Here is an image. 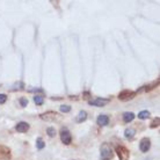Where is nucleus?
<instances>
[{"label": "nucleus", "mask_w": 160, "mask_h": 160, "mask_svg": "<svg viewBox=\"0 0 160 160\" xmlns=\"http://www.w3.org/2000/svg\"><path fill=\"white\" fill-rule=\"evenodd\" d=\"M100 153H101V159L102 160H111L113 159V151H111V147L108 143H103L101 145V149H100Z\"/></svg>", "instance_id": "obj_1"}, {"label": "nucleus", "mask_w": 160, "mask_h": 160, "mask_svg": "<svg viewBox=\"0 0 160 160\" xmlns=\"http://www.w3.org/2000/svg\"><path fill=\"white\" fill-rule=\"evenodd\" d=\"M61 139L62 142L65 144V145H70L71 142H72V136L70 134V131L66 129V128H63L61 130Z\"/></svg>", "instance_id": "obj_2"}, {"label": "nucleus", "mask_w": 160, "mask_h": 160, "mask_svg": "<svg viewBox=\"0 0 160 160\" xmlns=\"http://www.w3.org/2000/svg\"><path fill=\"white\" fill-rule=\"evenodd\" d=\"M116 152H117V156L120 160H128L130 157V153H129V150L124 146H117L116 149Z\"/></svg>", "instance_id": "obj_3"}, {"label": "nucleus", "mask_w": 160, "mask_h": 160, "mask_svg": "<svg viewBox=\"0 0 160 160\" xmlns=\"http://www.w3.org/2000/svg\"><path fill=\"white\" fill-rule=\"evenodd\" d=\"M40 117H41L42 120H44V121H55V120H57L59 116H58V114L55 113V111H48V113L41 114Z\"/></svg>", "instance_id": "obj_4"}, {"label": "nucleus", "mask_w": 160, "mask_h": 160, "mask_svg": "<svg viewBox=\"0 0 160 160\" xmlns=\"http://www.w3.org/2000/svg\"><path fill=\"white\" fill-rule=\"evenodd\" d=\"M135 92H131V90H122L120 94H118V99L122 100V101H127V100H130L135 96Z\"/></svg>", "instance_id": "obj_5"}, {"label": "nucleus", "mask_w": 160, "mask_h": 160, "mask_svg": "<svg viewBox=\"0 0 160 160\" xmlns=\"http://www.w3.org/2000/svg\"><path fill=\"white\" fill-rule=\"evenodd\" d=\"M0 159L8 160L10 159V150L3 145H0Z\"/></svg>", "instance_id": "obj_6"}, {"label": "nucleus", "mask_w": 160, "mask_h": 160, "mask_svg": "<svg viewBox=\"0 0 160 160\" xmlns=\"http://www.w3.org/2000/svg\"><path fill=\"white\" fill-rule=\"evenodd\" d=\"M150 146H151V142L149 138H143L139 143V149L142 152H147L150 150Z\"/></svg>", "instance_id": "obj_7"}, {"label": "nucleus", "mask_w": 160, "mask_h": 160, "mask_svg": "<svg viewBox=\"0 0 160 160\" xmlns=\"http://www.w3.org/2000/svg\"><path fill=\"white\" fill-rule=\"evenodd\" d=\"M109 101H110V99H95V100H90V101H89V103H90L92 106L103 107V106H106Z\"/></svg>", "instance_id": "obj_8"}, {"label": "nucleus", "mask_w": 160, "mask_h": 160, "mask_svg": "<svg viewBox=\"0 0 160 160\" xmlns=\"http://www.w3.org/2000/svg\"><path fill=\"white\" fill-rule=\"evenodd\" d=\"M15 129H16L17 132H27L29 130V124L26 123V122H20V123L16 124Z\"/></svg>", "instance_id": "obj_9"}, {"label": "nucleus", "mask_w": 160, "mask_h": 160, "mask_svg": "<svg viewBox=\"0 0 160 160\" xmlns=\"http://www.w3.org/2000/svg\"><path fill=\"white\" fill-rule=\"evenodd\" d=\"M109 123V117L107 116V115H100L99 117H97V124L100 125V127H104V125H107Z\"/></svg>", "instance_id": "obj_10"}, {"label": "nucleus", "mask_w": 160, "mask_h": 160, "mask_svg": "<svg viewBox=\"0 0 160 160\" xmlns=\"http://www.w3.org/2000/svg\"><path fill=\"white\" fill-rule=\"evenodd\" d=\"M135 118V114L134 113H124L123 114V121L124 122H131L132 120Z\"/></svg>", "instance_id": "obj_11"}, {"label": "nucleus", "mask_w": 160, "mask_h": 160, "mask_svg": "<svg viewBox=\"0 0 160 160\" xmlns=\"http://www.w3.org/2000/svg\"><path fill=\"white\" fill-rule=\"evenodd\" d=\"M86 118H87V113H86V111H83V110H81V111L79 113V115L77 116V118H76V120H77V122H78V123H81V122H83Z\"/></svg>", "instance_id": "obj_12"}, {"label": "nucleus", "mask_w": 160, "mask_h": 160, "mask_svg": "<svg viewBox=\"0 0 160 160\" xmlns=\"http://www.w3.org/2000/svg\"><path fill=\"white\" fill-rule=\"evenodd\" d=\"M43 101H44V99H43L42 95H35V96H34V102H35L37 106H41V104L43 103Z\"/></svg>", "instance_id": "obj_13"}, {"label": "nucleus", "mask_w": 160, "mask_h": 160, "mask_svg": "<svg viewBox=\"0 0 160 160\" xmlns=\"http://www.w3.org/2000/svg\"><path fill=\"white\" fill-rule=\"evenodd\" d=\"M147 117H150V113L147 110H143V111H141L138 114V118H141V120H145Z\"/></svg>", "instance_id": "obj_14"}, {"label": "nucleus", "mask_w": 160, "mask_h": 160, "mask_svg": "<svg viewBox=\"0 0 160 160\" xmlns=\"http://www.w3.org/2000/svg\"><path fill=\"white\" fill-rule=\"evenodd\" d=\"M36 146H37L38 150H42V149L45 146V143L43 142L42 138H37V141H36Z\"/></svg>", "instance_id": "obj_15"}, {"label": "nucleus", "mask_w": 160, "mask_h": 160, "mask_svg": "<svg viewBox=\"0 0 160 160\" xmlns=\"http://www.w3.org/2000/svg\"><path fill=\"white\" fill-rule=\"evenodd\" d=\"M135 135V130L134 129H127L125 130V137L127 138H132Z\"/></svg>", "instance_id": "obj_16"}, {"label": "nucleus", "mask_w": 160, "mask_h": 160, "mask_svg": "<svg viewBox=\"0 0 160 160\" xmlns=\"http://www.w3.org/2000/svg\"><path fill=\"white\" fill-rule=\"evenodd\" d=\"M47 132H48V136L49 137H55L56 136V130H55V128H48L47 129Z\"/></svg>", "instance_id": "obj_17"}, {"label": "nucleus", "mask_w": 160, "mask_h": 160, "mask_svg": "<svg viewBox=\"0 0 160 160\" xmlns=\"http://www.w3.org/2000/svg\"><path fill=\"white\" fill-rule=\"evenodd\" d=\"M159 122H160V118H159V117L154 118V120L152 121V123H151V128H156V127H159Z\"/></svg>", "instance_id": "obj_18"}, {"label": "nucleus", "mask_w": 160, "mask_h": 160, "mask_svg": "<svg viewBox=\"0 0 160 160\" xmlns=\"http://www.w3.org/2000/svg\"><path fill=\"white\" fill-rule=\"evenodd\" d=\"M70 110H71L70 106H61V111L62 113H69Z\"/></svg>", "instance_id": "obj_19"}, {"label": "nucleus", "mask_w": 160, "mask_h": 160, "mask_svg": "<svg viewBox=\"0 0 160 160\" xmlns=\"http://www.w3.org/2000/svg\"><path fill=\"white\" fill-rule=\"evenodd\" d=\"M20 103H21L22 107H26V106L28 104V100L24 99V97H21V99H20Z\"/></svg>", "instance_id": "obj_20"}, {"label": "nucleus", "mask_w": 160, "mask_h": 160, "mask_svg": "<svg viewBox=\"0 0 160 160\" xmlns=\"http://www.w3.org/2000/svg\"><path fill=\"white\" fill-rule=\"evenodd\" d=\"M6 100H7V96H6V94H0V104L5 103V102H6Z\"/></svg>", "instance_id": "obj_21"}]
</instances>
